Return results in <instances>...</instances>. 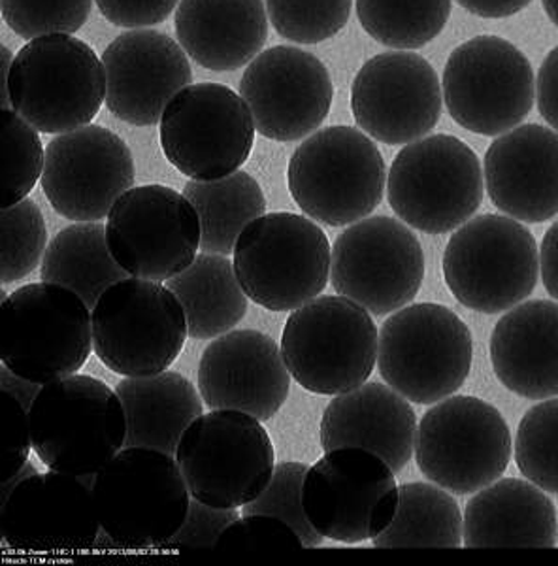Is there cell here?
I'll return each mask as SVG.
<instances>
[{"label":"cell","mask_w":558,"mask_h":566,"mask_svg":"<svg viewBox=\"0 0 558 566\" xmlns=\"http://www.w3.org/2000/svg\"><path fill=\"white\" fill-rule=\"evenodd\" d=\"M29 423L40 461L71 476H95L127 440V416L116 389L85 374L44 384Z\"/></svg>","instance_id":"cell-1"},{"label":"cell","mask_w":558,"mask_h":566,"mask_svg":"<svg viewBox=\"0 0 558 566\" xmlns=\"http://www.w3.org/2000/svg\"><path fill=\"white\" fill-rule=\"evenodd\" d=\"M383 155L365 130L334 125L315 130L291 155L287 187L296 207L317 223L349 227L381 205Z\"/></svg>","instance_id":"cell-2"},{"label":"cell","mask_w":558,"mask_h":566,"mask_svg":"<svg viewBox=\"0 0 558 566\" xmlns=\"http://www.w3.org/2000/svg\"><path fill=\"white\" fill-rule=\"evenodd\" d=\"M91 491L101 531L129 549L167 546L193 499L176 458L154 448H123Z\"/></svg>","instance_id":"cell-3"},{"label":"cell","mask_w":558,"mask_h":566,"mask_svg":"<svg viewBox=\"0 0 558 566\" xmlns=\"http://www.w3.org/2000/svg\"><path fill=\"white\" fill-rule=\"evenodd\" d=\"M10 108L45 135L90 125L106 101L103 59L72 34L27 40L13 59Z\"/></svg>","instance_id":"cell-4"},{"label":"cell","mask_w":558,"mask_h":566,"mask_svg":"<svg viewBox=\"0 0 558 566\" xmlns=\"http://www.w3.org/2000/svg\"><path fill=\"white\" fill-rule=\"evenodd\" d=\"M472 360L468 325L443 304H408L379 328V374L413 405H436L459 391Z\"/></svg>","instance_id":"cell-5"},{"label":"cell","mask_w":558,"mask_h":566,"mask_svg":"<svg viewBox=\"0 0 558 566\" xmlns=\"http://www.w3.org/2000/svg\"><path fill=\"white\" fill-rule=\"evenodd\" d=\"M93 352L90 306L57 283H27L0 304V359L40 386L84 368Z\"/></svg>","instance_id":"cell-6"},{"label":"cell","mask_w":558,"mask_h":566,"mask_svg":"<svg viewBox=\"0 0 558 566\" xmlns=\"http://www.w3.org/2000/svg\"><path fill=\"white\" fill-rule=\"evenodd\" d=\"M379 333L368 310L341 295H319L293 310L282 354L291 378L315 395L362 386L378 363Z\"/></svg>","instance_id":"cell-7"},{"label":"cell","mask_w":558,"mask_h":566,"mask_svg":"<svg viewBox=\"0 0 558 566\" xmlns=\"http://www.w3.org/2000/svg\"><path fill=\"white\" fill-rule=\"evenodd\" d=\"M232 255L245 295L270 312L301 308L330 282L328 237L312 218L298 213H264L251 221Z\"/></svg>","instance_id":"cell-8"},{"label":"cell","mask_w":558,"mask_h":566,"mask_svg":"<svg viewBox=\"0 0 558 566\" xmlns=\"http://www.w3.org/2000/svg\"><path fill=\"white\" fill-rule=\"evenodd\" d=\"M443 280L456 301L496 316L525 303L539 276L538 242L509 216L483 213L459 227L445 245Z\"/></svg>","instance_id":"cell-9"},{"label":"cell","mask_w":558,"mask_h":566,"mask_svg":"<svg viewBox=\"0 0 558 566\" xmlns=\"http://www.w3.org/2000/svg\"><path fill=\"white\" fill-rule=\"evenodd\" d=\"M93 352L125 378L165 373L186 346V312L167 283L125 277L91 308Z\"/></svg>","instance_id":"cell-10"},{"label":"cell","mask_w":558,"mask_h":566,"mask_svg":"<svg viewBox=\"0 0 558 566\" xmlns=\"http://www.w3.org/2000/svg\"><path fill=\"white\" fill-rule=\"evenodd\" d=\"M189 493L215 509H244L269 488L276 451L263 421L236 410L202 413L173 453Z\"/></svg>","instance_id":"cell-11"},{"label":"cell","mask_w":558,"mask_h":566,"mask_svg":"<svg viewBox=\"0 0 558 566\" xmlns=\"http://www.w3.org/2000/svg\"><path fill=\"white\" fill-rule=\"evenodd\" d=\"M480 157L456 136H424L398 151L387 176L392 212L427 234L464 226L483 202Z\"/></svg>","instance_id":"cell-12"},{"label":"cell","mask_w":558,"mask_h":566,"mask_svg":"<svg viewBox=\"0 0 558 566\" xmlns=\"http://www.w3.org/2000/svg\"><path fill=\"white\" fill-rule=\"evenodd\" d=\"M512 453V431L498 408L468 395H451L424 413L413 451L424 476L455 495L501 480Z\"/></svg>","instance_id":"cell-13"},{"label":"cell","mask_w":558,"mask_h":566,"mask_svg":"<svg viewBox=\"0 0 558 566\" xmlns=\"http://www.w3.org/2000/svg\"><path fill=\"white\" fill-rule=\"evenodd\" d=\"M443 104L462 129L501 136L533 112V65L509 40L482 34L451 53L442 77Z\"/></svg>","instance_id":"cell-14"},{"label":"cell","mask_w":558,"mask_h":566,"mask_svg":"<svg viewBox=\"0 0 558 566\" xmlns=\"http://www.w3.org/2000/svg\"><path fill=\"white\" fill-rule=\"evenodd\" d=\"M255 130L244 97L210 82L180 91L159 123L162 154L191 180H218L244 167Z\"/></svg>","instance_id":"cell-15"},{"label":"cell","mask_w":558,"mask_h":566,"mask_svg":"<svg viewBox=\"0 0 558 566\" xmlns=\"http://www.w3.org/2000/svg\"><path fill=\"white\" fill-rule=\"evenodd\" d=\"M391 467L372 451L336 448L312 464L302 504L312 527L334 542L373 541L391 525L398 510Z\"/></svg>","instance_id":"cell-16"},{"label":"cell","mask_w":558,"mask_h":566,"mask_svg":"<svg viewBox=\"0 0 558 566\" xmlns=\"http://www.w3.org/2000/svg\"><path fill=\"white\" fill-rule=\"evenodd\" d=\"M423 280V245L398 219H360L334 240L330 283L336 295L372 316H391L413 303Z\"/></svg>","instance_id":"cell-17"},{"label":"cell","mask_w":558,"mask_h":566,"mask_svg":"<svg viewBox=\"0 0 558 566\" xmlns=\"http://www.w3.org/2000/svg\"><path fill=\"white\" fill-rule=\"evenodd\" d=\"M106 239L129 276L168 282L197 259L202 229L186 195L167 186H138L117 200Z\"/></svg>","instance_id":"cell-18"},{"label":"cell","mask_w":558,"mask_h":566,"mask_svg":"<svg viewBox=\"0 0 558 566\" xmlns=\"http://www.w3.org/2000/svg\"><path fill=\"white\" fill-rule=\"evenodd\" d=\"M135 180V157L127 142L101 125L63 133L45 148L42 189L53 210L76 223L108 218Z\"/></svg>","instance_id":"cell-19"},{"label":"cell","mask_w":558,"mask_h":566,"mask_svg":"<svg viewBox=\"0 0 558 566\" xmlns=\"http://www.w3.org/2000/svg\"><path fill=\"white\" fill-rule=\"evenodd\" d=\"M442 108V82L434 66L410 50L366 61L351 85L355 122L387 146L424 138L440 122Z\"/></svg>","instance_id":"cell-20"},{"label":"cell","mask_w":558,"mask_h":566,"mask_svg":"<svg viewBox=\"0 0 558 566\" xmlns=\"http://www.w3.org/2000/svg\"><path fill=\"white\" fill-rule=\"evenodd\" d=\"M259 135L295 142L319 130L333 108L334 85L323 61L295 45L259 53L240 80Z\"/></svg>","instance_id":"cell-21"},{"label":"cell","mask_w":558,"mask_h":566,"mask_svg":"<svg viewBox=\"0 0 558 566\" xmlns=\"http://www.w3.org/2000/svg\"><path fill=\"white\" fill-rule=\"evenodd\" d=\"M90 478L50 470L18 483L0 501V528L8 546L25 554L90 549L101 531Z\"/></svg>","instance_id":"cell-22"},{"label":"cell","mask_w":558,"mask_h":566,"mask_svg":"<svg viewBox=\"0 0 558 566\" xmlns=\"http://www.w3.org/2000/svg\"><path fill=\"white\" fill-rule=\"evenodd\" d=\"M180 42L159 31H129L103 53L106 108L136 127L161 123L168 104L191 85L193 71Z\"/></svg>","instance_id":"cell-23"},{"label":"cell","mask_w":558,"mask_h":566,"mask_svg":"<svg viewBox=\"0 0 558 566\" xmlns=\"http://www.w3.org/2000/svg\"><path fill=\"white\" fill-rule=\"evenodd\" d=\"M291 373L282 346L259 331H231L213 338L200 357L197 384L212 410H236L261 421L289 399Z\"/></svg>","instance_id":"cell-24"},{"label":"cell","mask_w":558,"mask_h":566,"mask_svg":"<svg viewBox=\"0 0 558 566\" xmlns=\"http://www.w3.org/2000/svg\"><path fill=\"white\" fill-rule=\"evenodd\" d=\"M488 199L523 223L558 216V133L528 123L496 136L483 161Z\"/></svg>","instance_id":"cell-25"},{"label":"cell","mask_w":558,"mask_h":566,"mask_svg":"<svg viewBox=\"0 0 558 566\" xmlns=\"http://www.w3.org/2000/svg\"><path fill=\"white\" fill-rule=\"evenodd\" d=\"M418 424L410 400L392 387L368 381L328 402L319 427V442L323 451H372L398 474L413 458Z\"/></svg>","instance_id":"cell-26"},{"label":"cell","mask_w":558,"mask_h":566,"mask_svg":"<svg viewBox=\"0 0 558 566\" xmlns=\"http://www.w3.org/2000/svg\"><path fill=\"white\" fill-rule=\"evenodd\" d=\"M488 355L502 386L523 399L558 397V303H520L494 325Z\"/></svg>","instance_id":"cell-27"},{"label":"cell","mask_w":558,"mask_h":566,"mask_svg":"<svg viewBox=\"0 0 558 566\" xmlns=\"http://www.w3.org/2000/svg\"><path fill=\"white\" fill-rule=\"evenodd\" d=\"M173 23L181 48L206 71L250 65L269 39L263 0H181Z\"/></svg>","instance_id":"cell-28"},{"label":"cell","mask_w":558,"mask_h":566,"mask_svg":"<svg viewBox=\"0 0 558 566\" xmlns=\"http://www.w3.org/2000/svg\"><path fill=\"white\" fill-rule=\"evenodd\" d=\"M466 547H557V509L528 480L501 478L477 491L464 510Z\"/></svg>","instance_id":"cell-29"},{"label":"cell","mask_w":558,"mask_h":566,"mask_svg":"<svg viewBox=\"0 0 558 566\" xmlns=\"http://www.w3.org/2000/svg\"><path fill=\"white\" fill-rule=\"evenodd\" d=\"M116 391L127 416L125 448H154L173 455L187 427L204 413L199 389L176 370L125 378Z\"/></svg>","instance_id":"cell-30"},{"label":"cell","mask_w":558,"mask_h":566,"mask_svg":"<svg viewBox=\"0 0 558 566\" xmlns=\"http://www.w3.org/2000/svg\"><path fill=\"white\" fill-rule=\"evenodd\" d=\"M165 283L178 296L189 336L197 340H213L231 333L250 308V296L227 255L200 253L186 271Z\"/></svg>","instance_id":"cell-31"},{"label":"cell","mask_w":558,"mask_h":566,"mask_svg":"<svg viewBox=\"0 0 558 566\" xmlns=\"http://www.w3.org/2000/svg\"><path fill=\"white\" fill-rule=\"evenodd\" d=\"M125 277L127 272L109 251L106 227L97 221L76 223L57 232L40 264L42 282L74 291L90 308L97 304L104 291Z\"/></svg>","instance_id":"cell-32"},{"label":"cell","mask_w":558,"mask_h":566,"mask_svg":"<svg viewBox=\"0 0 558 566\" xmlns=\"http://www.w3.org/2000/svg\"><path fill=\"white\" fill-rule=\"evenodd\" d=\"M183 195L199 213L202 253L229 258L245 227L266 212L263 187L245 170L218 180L187 181Z\"/></svg>","instance_id":"cell-33"},{"label":"cell","mask_w":558,"mask_h":566,"mask_svg":"<svg viewBox=\"0 0 558 566\" xmlns=\"http://www.w3.org/2000/svg\"><path fill=\"white\" fill-rule=\"evenodd\" d=\"M398 510L391 525L373 538V547H461L464 515L450 491L432 483L398 488Z\"/></svg>","instance_id":"cell-34"},{"label":"cell","mask_w":558,"mask_h":566,"mask_svg":"<svg viewBox=\"0 0 558 566\" xmlns=\"http://www.w3.org/2000/svg\"><path fill=\"white\" fill-rule=\"evenodd\" d=\"M453 0H355L368 36L394 50H418L442 33Z\"/></svg>","instance_id":"cell-35"},{"label":"cell","mask_w":558,"mask_h":566,"mask_svg":"<svg viewBox=\"0 0 558 566\" xmlns=\"http://www.w3.org/2000/svg\"><path fill=\"white\" fill-rule=\"evenodd\" d=\"M514 455L528 482L558 495V397L541 400L523 416Z\"/></svg>","instance_id":"cell-36"},{"label":"cell","mask_w":558,"mask_h":566,"mask_svg":"<svg viewBox=\"0 0 558 566\" xmlns=\"http://www.w3.org/2000/svg\"><path fill=\"white\" fill-rule=\"evenodd\" d=\"M44 213L34 200L25 199L0 212V280L2 285L29 276L42 264L48 250Z\"/></svg>","instance_id":"cell-37"},{"label":"cell","mask_w":558,"mask_h":566,"mask_svg":"<svg viewBox=\"0 0 558 566\" xmlns=\"http://www.w3.org/2000/svg\"><path fill=\"white\" fill-rule=\"evenodd\" d=\"M2 123V208L25 200L44 175L45 151L39 130L15 114L0 108Z\"/></svg>","instance_id":"cell-38"},{"label":"cell","mask_w":558,"mask_h":566,"mask_svg":"<svg viewBox=\"0 0 558 566\" xmlns=\"http://www.w3.org/2000/svg\"><path fill=\"white\" fill-rule=\"evenodd\" d=\"M276 33L296 44H319L340 33L354 0H264Z\"/></svg>","instance_id":"cell-39"},{"label":"cell","mask_w":558,"mask_h":566,"mask_svg":"<svg viewBox=\"0 0 558 566\" xmlns=\"http://www.w3.org/2000/svg\"><path fill=\"white\" fill-rule=\"evenodd\" d=\"M308 469V464L298 461H283L276 464L269 488L255 501L245 504L242 515H274L295 528L304 542V547L322 546L325 536L312 527L302 504V488Z\"/></svg>","instance_id":"cell-40"},{"label":"cell","mask_w":558,"mask_h":566,"mask_svg":"<svg viewBox=\"0 0 558 566\" xmlns=\"http://www.w3.org/2000/svg\"><path fill=\"white\" fill-rule=\"evenodd\" d=\"M95 0H0L2 20L21 39L74 34L90 20Z\"/></svg>","instance_id":"cell-41"},{"label":"cell","mask_w":558,"mask_h":566,"mask_svg":"<svg viewBox=\"0 0 558 566\" xmlns=\"http://www.w3.org/2000/svg\"><path fill=\"white\" fill-rule=\"evenodd\" d=\"M304 542L295 528L274 515H242L225 533L221 534L218 552H276V549H302Z\"/></svg>","instance_id":"cell-42"},{"label":"cell","mask_w":558,"mask_h":566,"mask_svg":"<svg viewBox=\"0 0 558 566\" xmlns=\"http://www.w3.org/2000/svg\"><path fill=\"white\" fill-rule=\"evenodd\" d=\"M242 517L238 509H215L210 504L191 499L186 522L173 534L167 546L173 549H215L221 534Z\"/></svg>","instance_id":"cell-43"},{"label":"cell","mask_w":558,"mask_h":566,"mask_svg":"<svg viewBox=\"0 0 558 566\" xmlns=\"http://www.w3.org/2000/svg\"><path fill=\"white\" fill-rule=\"evenodd\" d=\"M0 423L4 438V458H2V482L12 480L29 461L33 438L29 410L10 392L0 391Z\"/></svg>","instance_id":"cell-44"},{"label":"cell","mask_w":558,"mask_h":566,"mask_svg":"<svg viewBox=\"0 0 558 566\" xmlns=\"http://www.w3.org/2000/svg\"><path fill=\"white\" fill-rule=\"evenodd\" d=\"M181 0H95L112 25L123 29H148L167 21Z\"/></svg>","instance_id":"cell-45"},{"label":"cell","mask_w":558,"mask_h":566,"mask_svg":"<svg viewBox=\"0 0 558 566\" xmlns=\"http://www.w3.org/2000/svg\"><path fill=\"white\" fill-rule=\"evenodd\" d=\"M536 101L541 117L558 133V45L547 53L536 76Z\"/></svg>","instance_id":"cell-46"},{"label":"cell","mask_w":558,"mask_h":566,"mask_svg":"<svg viewBox=\"0 0 558 566\" xmlns=\"http://www.w3.org/2000/svg\"><path fill=\"white\" fill-rule=\"evenodd\" d=\"M539 274L547 293L558 303V221L549 227L539 248Z\"/></svg>","instance_id":"cell-47"},{"label":"cell","mask_w":558,"mask_h":566,"mask_svg":"<svg viewBox=\"0 0 558 566\" xmlns=\"http://www.w3.org/2000/svg\"><path fill=\"white\" fill-rule=\"evenodd\" d=\"M464 10L485 20H504L525 10L533 0H456Z\"/></svg>","instance_id":"cell-48"},{"label":"cell","mask_w":558,"mask_h":566,"mask_svg":"<svg viewBox=\"0 0 558 566\" xmlns=\"http://www.w3.org/2000/svg\"><path fill=\"white\" fill-rule=\"evenodd\" d=\"M40 389H42V386L36 381L21 378L20 374L12 373L4 365L0 367V391L10 392L12 397L20 400L21 405L25 406L27 410H31Z\"/></svg>","instance_id":"cell-49"},{"label":"cell","mask_w":558,"mask_h":566,"mask_svg":"<svg viewBox=\"0 0 558 566\" xmlns=\"http://www.w3.org/2000/svg\"><path fill=\"white\" fill-rule=\"evenodd\" d=\"M0 106L10 108V93H8V82H10V72H12L13 55L7 45H0Z\"/></svg>","instance_id":"cell-50"},{"label":"cell","mask_w":558,"mask_h":566,"mask_svg":"<svg viewBox=\"0 0 558 566\" xmlns=\"http://www.w3.org/2000/svg\"><path fill=\"white\" fill-rule=\"evenodd\" d=\"M34 474H39V470H36V467H34L31 461H27L25 467H23V469H21L20 472H18V474L12 478V480L0 483V496H2V499H7L8 493H10V491H12L13 488L18 485V483L23 482L25 478L34 476ZM2 499H0V501H2Z\"/></svg>","instance_id":"cell-51"},{"label":"cell","mask_w":558,"mask_h":566,"mask_svg":"<svg viewBox=\"0 0 558 566\" xmlns=\"http://www.w3.org/2000/svg\"><path fill=\"white\" fill-rule=\"evenodd\" d=\"M544 10H546L549 20L558 27V0H541Z\"/></svg>","instance_id":"cell-52"}]
</instances>
